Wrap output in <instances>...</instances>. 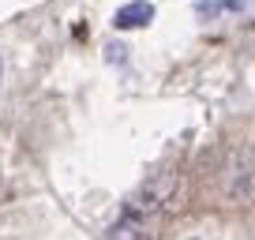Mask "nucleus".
<instances>
[{"instance_id": "nucleus-2", "label": "nucleus", "mask_w": 255, "mask_h": 240, "mask_svg": "<svg viewBox=\"0 0 255 240\" xmlns=\"http://www.w3.org/2000/svg\"><path fill=\"white\" fill-rule=\"evenodd\" d=\"M154 19V8L146 4V0H131V4H124V8L113 15V23H117V30H139V26H146Z\"/></svg>"}, {"instance_id": "nucleus-4", "label": "nucleus", "mask_w": 255, "mask_h": 240, "mask_svg": "<svg viewBox=\"0 0 255 240\" xmlns=\"http://www.w3.org/2000/svg\"><path fill=\"white\" fill-rule=\"evenodd\" d=\"M248 0H203L199 11H240Z\"/></svg>"}, {"instance_id": "nucleus-1", "label": "nucleus", "mask_w": 255, "mask_h": 240, "mask_svg": "<svg viewBox=\"0 0 255 240\" xmlns=\"http://www.w3.org/2000/svg\"><path fill=\"white\" fill-rule=\"evenodd\" d=\"M173 188H176V173H173V169H158V173H150L146 180L135 184V192L128 195V214H135V218L158 214V210L173 199Z\"/></svg>"}, {"instance_id": "nucleus-3", "label": "nucleus", "mask_w": 255, "mask_h": 240, "mask_svg": "<svg viewBox=\"0 0 255 240\" xmlns=\"http://www.w3.org/2000/svg\"><path fill=\"white\" fill-rule=\"evenodd\" d=\"M109 240H143V229L135 222H120L117 229L109 233Z\"/></svg>"}]
</instances>
